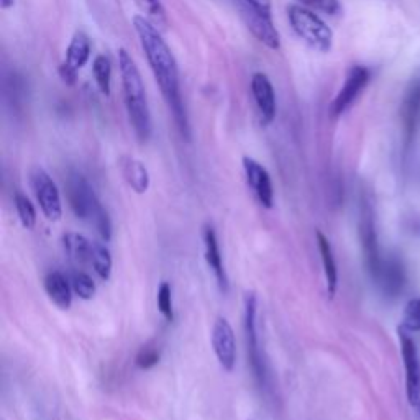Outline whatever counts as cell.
<instances>
[{
	"mask_svg": "<svg viewBox=\"0 0 420 420\" xmlns=\"http://www.w3.org/2000/svg\"><path fill=\"white\" fill-rule=\"evenodd\" d=\"M133 25L140 36L141 48H143L146 58H148L151 71H153L154 78H157L158 86L161 89L164 99H166L174 113V119H176L179 130H181L182 136H186L189 140L187 117L186 112H184L181 94H179V74L176 59H174L166 41L163 40L161 33L157 30V27L148 18L136 15L133 18Z\"/></svg>",
	"mask_w": 420,
	"mask_h": 420,
	"instance_id": "cell-1",
	"label": "cell"
},
{
	"mask_svg": "<svg viewBox=\"0 0 420 420\" xmlns=\"http://www.w3.org/2000/svg\"><path fill=\"white\" fill-rule=\"evenodd\" d=\"M119 68L130 122L133 125L138 140L148 141L151 136V115L148 102H146L143 79H141V74L138 68H136L133 58L124 48L119 51Z\"/></svg>",
	"mask_w": 420,
	"mask_h": 420,
	"instance_id": "cell-2",
	"label": "cell"
},
{
	"mask_svg": "<svg viewBox=\"0 0 420 420\" xmlns=\"http://www.w3.org/2000/svg\"><path fill=\"white\" fill-rule=\"evenodd\" d=\"M68 189V201L73 214L78 219L86 220L91 224L102 240L110 242L112 238V222L107 210L103 209L101 201L97 199L96 192L86 178L81 173L71 171L66 182Z\"/></svg>",
	"mask_w": 420,
	"mask_h": 420,
	"instance_id": "cell-3",
	"label": "cell"
},
{
	"mask_svg": "<svg viewBox=\"0 0 420 420\" xmlns=\"http://www.w3.org/2000/svg\"><path fill=\"white\" fill-rule=\"evenodd\" d=\"M287 15H289V22L294 31L305 43L322 51V53L332 48L333 33L325 25L322 18L315 15L314 12L299 6H291L287 8Z\"/></svg>",
	"mask_w": 420,
	"mask_h": 420,
	"instance_id": "cell-4",
	"label": "cell"
},
{
	"mask_svg": "<svg viewBox=\"0 0 420 420\" xmlns=\"http://www.w3.org/2000/svg\"><path fill=\"white\" fill-rule=\"evenodd\" d=\"M256 314H258L256 294H254V292H248V294L245 296V335H247L248 358L256 383L261 386V388H266L268 371H266V363H264V358L261 355V348H259Z\"/></svg>",
	"mask_w": 420,
	"mask_h": 420,
	"instance_id": "cell-5",
	"label": "cell"
},
{
	"mask_svg": "<svg viewBox=\"0 0 420 420\" xmlns=\"http://www.w3.org/2000/svg\"><path fill=\"white\" fill-rule=\"evenodd\" d=\"M30 184L33 189L38 204L41 207L45 217L48 220H59L63 215V205H61V196L58 187L50 174L41 168L31 169L30 173Z\"/></svg>",
	"mask_w": 420,
	"mask_h": 420,
	"instance_id": "cell-6",
	"label": "cell"
},
{
	"mask_svg": "<svg viewBox=\"0 0 420 420\" xmlns=\"http://www.w3.org/2000/svg\"><path fill=\"white\" fill-rule=\"evenodd\" d=\"M399 342L405 368V391H407V399L410 404L417 405L420 400V361L417 347H415L414 338L409 335V330H405L404 327L399 328Z\"/></svg>",
	"mask_w": 420,
	"mask_h": 420,
	"instance_id": "cell-7",
	"label": "cell"
},
{
	"mask_svg": "<svg viewBox=\"0 0 420 420\" xmlns=\"http://www.w3.org/2000/svg\"><path fill=\"white\" fill-rule=\"evenodd\" d=\"M361 219H360V238H361V247H363V254H365V263L368 271L372 276V280H376L379 275L381 258L379 253V245H377V235H376V226H375V219H372V210L368 204H363L361 209Z\"/></svg>",
	"mask_w": 420,
	"mask_h": 420,
	"instance_id": "cell-8",
	"label": "cell"
},
{
	"mask_svg": "<svg viewBox=\"0 0 420 420\" xmlns=\"http://www.w3.org/2000/svg\"><path fill=\"white\" fill-rule=\"evenodd\" d=\"M212 345L220 366L225 371H233L237 363V342H235L232 325L225 317L215 320L214 330H212Z\"/></svg>",
	"mask_w": 420,
	"mask_h": 420,
	"instance_id": "cell-9",
	"label": "cell"
},
{
	"mask_svg": "<svg viewBox=\"0 0 420 420\" xmlns=\"http://www.w3.org/2000/svg\"><path fill=\"white\" fill-rule=\"evenodd\" d=\"M368 79H370V73H368L363 66H353V68L348 71L347 81L332 103L333 117L342 115V113L355 102L358 94H360L368 84Z\"/></svg>",
	"mask_w": 420,
	"mask_h": 420,
	"instance_id": "cell-10",
	"label": "cell"
},
{
	"mask_svg": "<svg viewBox=\"0 0 420 420\" xmlns=\"http://www.w3.org/2000/svg\"><path fill=\"white\" fill-rule=\"evenodd\" d=\"M243 168L247 174V181L249 187L253 189L254 196L259 201V204L266 209H271L273 201H275V191H273V182L270 174L258 161L253 158H243Z\"/></svg>",
	"mask_w": 420,
	"mask_h": 420,
	"instance_id": "cell-11",
	"label": "cell"
},
{
	"mask_svg": "<svg viewBox=\"0 0 420 420\" xmlns=\"http://www.w3.org/2000/svg\"><path fill=\"white\" fill-rule=\"evenodd\" d=\"M242 17L253 35L258 38V41H261L263 45H266L271 50L280 48V33H277L271 17L253 10L247 3H245V7H242Z\"/></svg>",
	"mask_w": 420,
	"mask_h": 420,
	"instance_id": "cell-12",
	"label": "cell"
},
{
	"mask_svg": "<svg viewBox=\"0 0 420 420\" xmlns=\"http://www.w3.org/2000/svg\"><path fill=\"white\" fill-rule=\"evenodd\" d=\"M252 92L256 102L258 110L263 115L264 122H271L276 115V96L275 89L266 74L256 73L252 79Z\"/></svg>",
	"mask_w": 420,
	"mask_h": 420,
	"instance_id": "cell-13",
	"label": "cell"
},
{
	"mask_svg": "<svg viewBox=\"0 0 420 420\" xmlns=\"http://www.w3.org/2000/svg\"><path fill=\"white\" fill-rule=\"evenodd\" d=\"M204 245H205V261L210 266V270L214 271L215 280L219 282V287L224 292L229 291V277H226L224 263H222V254H220V247L217 242L215 230L212 225L204 226Z\"/></svg>",
	"mask_w": 420,
	"mask_h": 420,
	"instance_id": "cell-14",
	"label": "cell"
},
{
	"mask_svg": "<svg viewBox=\"0 0 420 420\" xmlns=\"http://www.w3.org/2000/svg\"><path fill=\"white\" fill-rule=\"evenodd\" d=\"M420 120V81H415L407 89L403 103V124L407 145L412 141Z\"/></svg>",
	"mask_w": 420,
	"mask_h": 420,
	"instance_id": "cell-15",
	"label": "cell"
},
{
	"mask_svg": "<svg viewBox=\"0 0 420 420\" xmlns=\"http://www.w3.org/2000/svg\"><path fill=\"white\" fill-rule=\"evenodd\" d=\"M45 289L46 294L50 296V299L53 300L59 309L68 310L71 307V302H73L71 291H73V286L69 284L66 276L61 275L59 271H53L46 275Z\"/></svg>",
	"mask_w": 420,
	"mask_h": 420,
	"instance_id": "cell-16",
	"label": "cell"
},
{
	"mask_svg": "<svg viewBox=\"0 0 420 420\" xmlns=\"http://www.w3.org/2000/svg\"><path fill=\"white\" fill-rule=\"evenodd\" d=\"M63 247L68 258L75 264H91L94 242H89L82 235L68 232L63 235Z\"/></svg>",
	"mask_w": 420,
	"mask_h": 420,
	"instance_id": "cell-17",
	"label": "cell"
},
{
	"mask_svg": "<svg viewBox=\"0 0 420 420\" xmlns=\"http://www.w3.org/2000/svg\"><path fill=\"white\" fill-rule=\"evenodd\" d=\"M376 281L379 282L386 294L396 296L403 289L404 286V268L398 259H388V261L381 263L379 275H377Z\"/></svg>",
	"mask_w": 420,
	"mask_h": 420,
	"instance_id": "cell-18",
	"label": "cell"
},
{
	"mask_svg": "<svg viewBox=\"0 0 420 420\" xmlns=\"http://www.w3.org/2000/svg\"><path fill=\"white\" fill-rule=\"evenodd\" d=\"M317 243H319L320 258H322V264H324L325 280H327V292L330 297H333L338 286V270H337V263H335L332 245H330L328 238L325 237L320 230H317Z\"/></svg>",
	"mask_w": 420,
	"mask_h": 420,
	"instance_id": "cell-19",
	"label": "cell"
},
{
	"mask_svg": "<svg viewBox=\"0 0 420 420\" xmlns=\"http://www.w3.org/2000/svg\"><path fill=\"white\" fill-rule=\"evenodd\" d=\"M89 56H91V41H89L86 33L78 31L71 40L68 51H66L64 64H68L71 69L79 71L87 63Z\"/></svg>",
	"mask_w": 420,
	"mask_h": 420,
	"instance_id": "cell-20",
	"label": "cell"
},
{
	"mask_svg": "<svg viewBox=\"0 0 420 420\" xmlns=\"http://www.w3.org/2000/svg\"><path fill=\"white\" fill-rule=\"evenodd\" d=\"M122 169H124V176L126 182L130 184V187L133 189L138 194H143L150 186V176L146 168L140 161H136L133 158H125L122 161Z\"/></svg>",
	"mask_w": 420,
	"mask_h": 420,
	"instance_id": "cell-21",
	"label": "cell"
},
{
	"mask_svg": "<svg viewBox=\"0 0 420 420\" xmlns=\"http://www.w3.org/2000/svg\"><path fill=\"white\" fill-rule=\"evenodd\" d=\"M91 266L102 281H107L112 275V256L106 245L94 242Z\"/></svg>",
	"mask_w": 420,
	"mask_h": 420,
	"instance_id": "cell-22",
	"label": "cell"
},
{
	"mask_svg": "<svg viewBox=\"0 0 420 420\" xmlns=\"http://www.w3.org/2000/svg\"><path fill=\"white\" fill-rule=\"evenodd\" d=\"M92 71H94V78H96V82L99 89L103 96H110V84H112V66L110 61H108L107 56H97L94 59L92 64Z\"/></svg>",
	"mask_w": 420,
	"mask_h": 420,
	"instance_id": "cell-23",
	"label": "cell"
},
{
	"mask_svg": "<svg viewBox=\"0 0 420 420\" xmlns=\"http://www.w3.org/2000/svg\"><path fill=\"white\" fill-rule=\"evenodd\" d=\"M71 286H73V291L75 294L84 300L92 299L94 294H96V282L84 271H73V275H71Z\"/></svg>",
	"mask_w": 420,
	"mask_h": 420,
	"instance_id": "cell-24",
	"label": "cell"
},
{
	"mask_svg": "<svg viewBox=\"0 0 420 420\" xmlns=\"http://www.w3.org/2000/svg\"><path fill=\"white\" fill-rule=\"evenodd\" d=\"M15 207H17V214H18V219H20V222H22V225L25 226V229H33L36 224V210L30 202V199H28L27 196L20 194V192H17Z\"/></svg>",
	"mask_w": 420,
	"mask_h": 420,
	"instance_id": "cell-25",
	"label": "cell"
},
{
	"mask_svg": "<svg viewBox=\"0 0 420 420\" xmlns=\"http://www.w3.org/2000/svg\"><path fill=\"white\" fill-rule=\"evenodd\" d=\"M403 327L409 332H420V297L409 300L405 305Z\"/></svg>",
	"mask_w": 420,
	"mask_h": 420,
	"instance_id": "cell-26",
	"label": "cell"
},
{
	"mask_svg": "<svg viewBox=\"0 0 420 420\" xmlns=\"http://www.w3.org/2000/svg\"><path fill=\"white\" fill-rule=\"evenodd\" d=\"M158 309L159 312L168 322H173L174 310H173V297H171V286L169 282H161L158 289Z\"/></svg>",
	"mask_w": 420,
	"mask_h": 420,
	"instance_id": "cell-27",
	"label": "cell"
},
{
	"mask_svg": "<svg viewBox=\"0 0 420 420\" xmlns=\"http://www.w3.org/2000/svg\"><path fill=\"white\" fill-rule=\"evenodd\" d=\"M159 350L154 345H146L138 352V355L135 358V365L140 370H150V368L157 366L159 361Z\"/></svg>",
	"mask_w": 420,
	"mask_h": 420,
	"instance_id": "cell-28",
	"label": "cell"
},
{
	"mask_svg": "<svg viewBox=\"0 0 420 420\" xmlns=\"http://www.w3.org/2000/svg\"><path fill=\"white\" fill-rule=\"evenodd\" d=\"M138 3L141 10L146 12L153 22L159 23H166V13H164V7L161 3V0H135Z\"/></svg>",
	"mask_w": 420,
	"mask_h": 420,
	"instance_id": "cell-29",
	"label": "cell"
},
{
	"mask_svg": "<svg viewBox=\"0 0 420 420\" xmlns=\"http://www.w3.org/2000/svg\"><path fill=\"white\" fill-rule=\"evenodd\" d=\"M300 2L304 3V6L315 7L325 13H330V15H335V13L342 10L338 0H300Z\"/></svg>",
	"mask_w": 420,
	"mask_h": 420,
	"instance_id": "cell-30",
	"label": "cell"
},
{
	"mask_svg": "<svg viewBox=\"0 0 420 420\" xmlns=\"http://www.w3.org/2000/svg\"><path fill=\"white\" fill-rule=\"evenodd\" d=\"M245 3L253 10L271 17V0H245Z\"/></svg>",
	"mask_w": 420,
	"mask_h": 420,
	"instance_id": "cell-31",
	"label": "cell"
},
{
	"mask_svg": "<svg viewBox=\"0 0 420 420\" xmlns=\"http://www.w3.org/2000/svg\"><path fill=\"white\" fill-rule=\"evenodd\" d=\"M59 74H61V78H63V81L66 84H71V86H73V84L75 82V78H78V71L71 69L68 64L61 66V68H59Z\"/></svg>",
	"mask_w": 420,
	"mask_h": 420,
	"instance_id": "cell-32",
	"label": "cell"
},
{
	"mask_svg": "<svg viewBox=\"0 0 420 420\" xmlns=\"http://www.w3.org/2000/svg\"><path fill=\"white\" fill-rule=\"evenodd\" d=\"M0 3H2L3 8H8L10 6H13V0H2V2H0Z\"/></svg>",
	"mask_w": 420,
	"mask_h": 420,
	"instance_id": "cell-33",
	"label": "cell"
},
{
	"mask_svg": "<svg viewBox=\"0 0 420 420\" xmlns=\"http://www.w3.org/2000/svg\"><path fill=\"white\" fill-rule=\"evenodd\" d=\"M417 409H419V412H420V400L417 403Z\"/></svg>",
	"mask_w": 420,
	"mask_h": 420,
	"instance_id": "cell-34",
	"label": "cell"
},
{
	"mask_svg": "<svg viewBox=\"0 0 420 420\" xmlns=\"http://www.w3.org/2000/svg\"><path fill=\"white\" fill-rule=\"evenodd\" d=\"M417 232H419V233H420V225H419V226H417Z\"/></svg>",
	"mask_w": 420,
	"mask_h": 420,
	"instance_id": "cell-35",
	"label": "cell"
}]
</instances>
